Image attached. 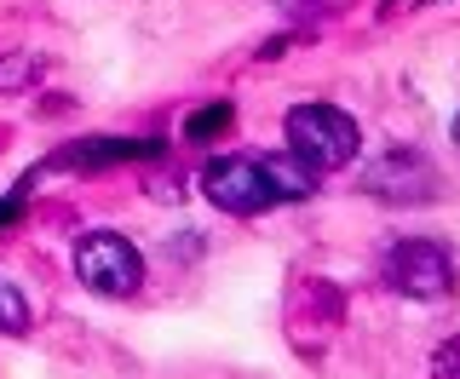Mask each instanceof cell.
<instances>
[{
    "instance_id": "8992f818",
    "label": "cell",
    "mask_w": 460,
    "mask_h": 379,
    "mask_svg": "<svg viewBox=\"0 0 460 379\" xmlns=\"http://www.w3.org/2000/svg\"><path fill=\"white\" fill-rule=\"evenodd\" d=\"M265 179L277 190V201L282 196H311V167L305 162H265Z\"/></svg>"
},
{
    "instance_id": "3957f363",
    "label": "cell",
    "mask_w": 460,
    "mask_h": 379,
    "mask_svg": "<svg viewBox=\"0 0 460 379\" xmlns=\"http://www.w3.org/2000/svg\"><path fill=\"white\" fill-rule=\"evenodd\" d=\"M75 276L93 294H110V299H121V294H133L138 287V253H133V242L127 236H110V230H93L81 247H75Z\"/></svg>"
},
{
    "instance_id": "52a82bcc",
    "label": "cell",
    "mask_w": 460,
    "mask_h": 379,
    "mask_svg": "<svg viewBox=\"0 0 460 379\" xmlns=\"http://www.w3.org/2000/svg\"><path fill=\"white\" fill-rule=\"evenodd\" d=\"M230 121H236V115H230V104H208V110H196L190 121H184V138H190V144H208V138L230 133Z\"/></svg>"
},
{
    "instance_id": "ba28073f",
    "label": "cell",
    "mask_w": 460,
    "mask_h": 379,
    "mask_svg": "<svg viewBox=\"0 0 460 379\" xmlns=\"http://www.w3.org/2000/svg\"><path fill=\"white\" fill-rule=\"evenodd\" d=\"M121 155H150V144H138V138H115V144H86V150H75L69 162H86V167H98V162H121Z\"/></svg>"
},
{
    "instance_id": "5b68a950",
    "label": "cell",
    "mask_w": 460,
    "mask_h": 379,
    "mask_svg": "<svg viewBox=\"0 0 460 379\" xmlns=\"http://www.w3.org/2000/svg\"><path fill=\"white\" fill-rule=\"evenodd\" d=\"M368 190H374V196H392V201L431 196V167L414 162L409 150H397V155H385V162L368 167Z\"/></svg>"
},
{
    "instance_id": "277c9868",
    "label": "cell",
    "mask_w": 460,
    "mask_h": 379,
    "mask_svg": "<svg viewBox=\"0 0 460 379\" xmlns=\"http://www.w3.org/2000/svg\"><path fill=\"white\" fill-rule=\"evenodd\" d=\"M385 276H392L397 294L409 299H443L449 294V253L438 242H402L392 259H385Z\"/></svg>"
},
{
    "instance_id": "4fadbf2b",
    "label": "cell",
    "mask_w": 460,
    "mask_h": 379,
    "mask_svg": "<svg viewBox=\"0 0 460 379\" xmlns=\"http://www.w3.org/2000/svg\"><path fill=\"white\" fill-rule=\"evenodd\" d=\"M455 144H460V115H455Z\"/></svg>"
},
{
    "instance_id": "8fae6325",
    "label": "cell",
    "mask_w": 460,
    "mask_h": 379,
    "mask_svg": "<svg viewBox=\"0 0 460 379\" xmlns=\"http://www.w3.org/2000/svg\"><path fill=\"white\" fill-rule=\"evenodd\" d=\"M29 75H35V64H29V57H6V64H0V86H23Z\"/></svg>"
},
{
    "instance_id": "7c38bea8",
    "label": "cell",
    "mask_w": 460,
    "mask_h": 379,
    "mask_svg": "<svg viewBox=\"0 0 460 379\" xmlns=\"http://www.w3.org/2000/svg\"><path fill=\"white\" fill-rule=\"evenodd\" d=\"M18 207H23V190L12 201H0V225H12V218H18Z\"/></svg>"
},
{
    "instance_id": "6da1fadb",
    "label": "cell",
    "mask_w": 460,
    "mask_h": 379,
    "mask_svg": "<svg viewBox=\"0 0 460 379\" xmlns=\"http://www.w3.org/2000/svg\"><path fill=\"white\" fill-rule=\"evenodd\" d=\"M357 144H363V133H357V121L334 104H299L294 115H288V150L299 155L311 172H334L357 155Z\"/></svg>"
},
{
    "instance_id": "30bf717a",
    "label": "cell",
    "mask_w": 460,
    "mask_h": 379,
    "mask_svg": "<svg viewBox=\"0 0 460 379\" xmlns=\"http://www.w3.org/2000/svg\"><path fill=\"white\" fill-rule=\"evenodd\" d=\"M431 368H438V379H460V339L438 345V357H431Z\"/></svg>"
},
{
    "instance_id": "9c48e42d",
    "label": "cell",
    "mask_w": 460,
    "mask_h": 379,
    "mask_svg": "<svg viewBox=\"0 0 460 379\" xmlns=\"http://www.w3.org/2000/svg\"><path fill=\"white\" fill-rule=\"evenodd\" d=\"M29 328V304H23V294L0 276V333H23Z\"/></svg>"
},
{
    "instance_id": "7a4b0ae2",
    "label": "cell",
    "mask_w": 460,
    "mask_h": 379,
    "mask_svg": "<svg viewBox=\"0 0 460 379\" xmlns=\"http://www.w3.org/2000/svg\"><path fill=\"white\" fill-rule=\"evenodd\" d=\"M201 184H208V201L225 213H265L277 201V190L265 179V162H253V155H213L201 167Z\"/></svg>"
}]
</instances>
